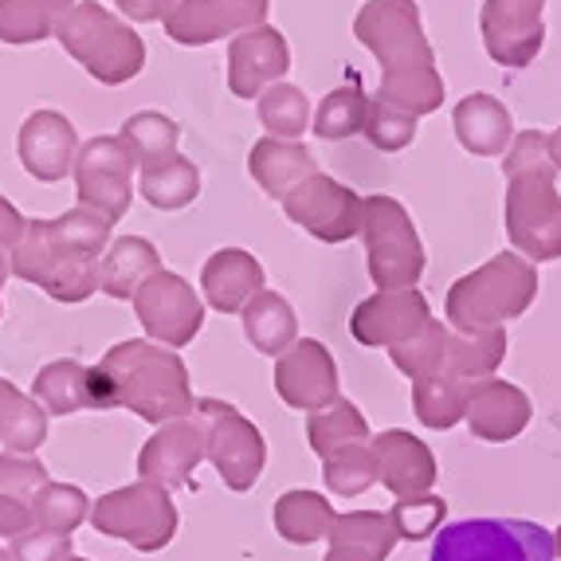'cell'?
Returning a JSON list of instances; mask_svg holds the SVG:
<instances>
[{
	"mask_svg": "<svg viewBox=\"0 0 561 561\" xmlns=\"http://www.w3.org/2000/svg\"><path fill=\"white\" fill-rule=\"evenodd\" d=\"M114 240V220L94 208H67L51 220H28L9 252L12 275L56 302H87L94 295V263Z\"/></svg>",
	"mask_w": 561,
	"mask_h": 561,
	"instance_id": "obj_1",
	"label": "cell"
},
{
	"mask_svg": "<svg viewBox=\"0 0 561 561\" xmlns=\"http://www.w3.org/2000/svg\"><path fill=\"white\" fill-rule=\"evenodd\" d=\"M99 412L126 409L146 424H165L197 409L188 365L178 350L158 346L150 337H126L91 365Z\"/></svg>",
	"mask_w": 561,
	"mask_h": 561,
	"instance_id": "obj_2",
	"label": "cell"
},
{
	"mask_svg": "<svg viewBox=\"0 0 561 561\" xmlns=\"http://www.w3.org/2000/svg\"><path fill=\"white\" fill-rule=\"evenodd\" d=\"M534 299H538V267L518 252H499L495 260L451 283L444 314L459 334H483L523 319Z\"/></svg>",
	"mask_w": 561,
	"mask_h": 561,
	"instance_id": "obj_3",
	"label": "cell"
},
{
	"mask_svg": "<svg viewBox=\"0 0 561 561\" xmlns=\"http://www.w3.org/2000/svg\"><path fill=\"white\" fill-rule=\"evenodd\" d=\"M59 47L83 67L94 83L122 87L141 76L146 67V39L99 0H76L56 24Z\"/></svg>",
	"mask_w": 561,
	"mask_h": 561,
	"instance_id": "obj_4",
	"label": "cell"
},
{
	"mask_svg": "<svg viewBox=\"0 0 561 561\" xmlns=\"http://www.w3.org/2000/svg\"><path fill=\"white\" fill-rule=\"evenodd\" d=\"M87 523L103 538L126 542L138 553H161L173 538H178V506L165 486L138 479V483L114 486L106 495L91 503V518Z\"/></svg>",
	"mask_w": 561,
	"mask_h": 561,
	"instance_id": "obj_5",
	"label": "cell"
},
{
	"mask_svg": "<svg viewBox=\"0 0 561 561\" xmlns=\"http://www.w3.org/2000/svg\"><path fill=\"white\" fill-rule=\"evenodd\" d=\"M362 240L369 279L377 290L416 287L424 275V243L412 225L409 208L389 193L362 197Z\"/></svg>",
	"mask_w": 561,
	"mask_h": 561,
	"instance_id": "obj_6",
	"label": "cell"
},
{
	"mask_svg": "<svg viewBox=\"0 0 561 561\" xmlns=\"http://www.w3.org/2000/svg\"><path fill=\"white\" fill-rule=\"evenodd\" d=\"M553 534L530 518H459L444 523L428 561H553Z\"/></svg>",
	"mask_w": 561,
	"mask_h": 561,
	"instance_id": "obj_7",
	"label": "cell"
},
{
	"mask_svg": "<svg viewBox=\"0 0 561 561\" xmlns=\"http://www.w3.org/2000/svg\"><path fill=\"white\" fill-rule=\"evenodd\" d=\"M506 240L523 260H561V193L558 173H515L506 178L503 201Z\"/></svg>",
	"mask_w": 561,
	"mask_h": 561,
	"instance_id": "obj_8",
	"label": "cell"
},
{
	"mask_svg": "<svg viewBox=\"0 0 561 561\" xmlns=\"http://www.w3.org/2000/svg\"><path fill=\"white\" fill-rule=\"evenodd\" d=\"M197 416L205 421V459L225 479L228 491L243 495L260 483L267 468V440L236 404L197 397Z\"/></svg>",
	"mask_w": 561,
	"mask_h": 561,
	"instance_id": "obj_9",
	"label": "cell"
},
{
	"mask_svg": "<svg viewBox=\"0 0 561 561\" xmlns=\"http://www.w3.org/2000/svg\"><path fill=\"white\" fill-rule=\"evenodd\" d=\"M354 36L377 56L381 71L436 67L416 0H365L354 16Z\"/></svg>",
	"mask_w": 561,
	"mask_h": 561,
	"instance_id": "obj_10",
	"label": "cell"
},
{
	"mask_svg": "<svg viewBox=\"0 0 561 561\" xmlns=\"http://www.w3.org/2000/svg\"><path fill=\"white\" fill-rule=\"evenodd\" d=\"M71 181H76L79 205L94 208L118 225L122 216L130 213L134 188H138V161L118 134H99L79 146Z\"/></svg>",
	"mask_w": 561,
	"mask_h": 561,
	"instance_id": "obj_11",
	"label": "cell"
},
{
	"mask_svg": "<svg viewBox=\"0 0 561 561\" xmlns=\"http://www.w3.org/2000/svg\"><path fill=\"white\" fill-rule=\"evenodd\" d=\"M130 302L146 337L158 346L181 350L205 327V299L193 290V283L181 279L178 272H165V267H158L150 279L141 283Z\"/></svg>",
	"mask_w": 561,
	"mask_h": 561,
	"instance_id": "obj_12",
	"label": "cell"
},
{
	"mask_svg": "<svg viewBox=\"0 0 561 561\" xmlns=\"http://www.w3.org/2000/svg\"><path fill=\"white\" fill-rule=\"evenodd\" d=\"M287 220L310 232L322 243H350L362 236V197L342 181L327 178V173H310L295 193L279 201Z\"/></svg>",
	"mask_w": 561,
	"mask_h": 561,
	"instance_id": "obj_13",
	"label": "cell"
},
{
	"mask_svg": "<svg viewBox=\"0 0 561 561\" xmlns=\"http://www.w3.org/2000/svg\"><path fill=\"white\" fill-rule=\"evenodd\" d=\"M479 36L499 67H526L546 44V0H483Z\"/></svg>",
	"mask_w": 561,
	"mask_h": 561,
	"instance_id": "obj_14",
	"label": "cell"
},
{
	"mask_svg": "<svg viewBox=\"0 0 561 561\" xmlns=\"http://www.w3.org/2000/svg\"><path fill=\"white\" fill-rule=\"evenodd\" d=\"M267 12H272V0H178L161 20V28L181 47H205L225 36H240L255 24H267Z\"/></svg>",
	"mask_w": 561,
	"mask_h": 561,
	"instance_id": "obj_15",
	"label": "cell"
},
{
	"mask_svg": "<svg viewBox=\"0 0 561 561\" xmlns=\"http://www.w3.org/2000/svg\"><path fill=\"white\" fill-rule=\"evenodd\" d=\"M205 463V421L197 416V409L178 421L158 424L150 440L138 451V479L178 491V486L193 483V471Z\"/></svg>",
	"mask_w": 561,
	"mask_h": 561,
	"instance_id": "obj_16",
	"label": "cell"
},
{
	"mask_svg": "<svg viewBox=\"0 0 561 561\" xmlns=\"http://www.w3.org/2000/svg\"><path fill=\"white\" fill-rule=\"evenodd\" d=\"M275 393L299 412H319L337 397V365L334 354L319 337H299L287 354L275 357Z\"/></svg>",
	"mask_w": 561,
	"mask_h": 561,
	"instance_id": "obj_17",
	"label": "cell"
},
{
	"mask_svg": "<svg viewBox=\"0 0 561 561\" xmlns=\"http://www.w3.org/2000/svg\"><path fill=\"white\" fill-rule=\"evenodd\" d=\"M290 71V44L272 24H255L228 44V91L255 103L263 91Z\"/></svg>",
	"mask_w": 561,
	"mask_h": 561,
	"instance_id": "obj_18",
	"label": "cell"
},
{
	"mask_svg": "<svg viewBox=\"0 0 561 561\" xmlns=\"http://www.w3.org/2000/svg\"><path fill=\"white\" fill-rule=\"evenodd\" d=\"M428 319V299L416 287L377 290V295L357 302V310L350 314V334L369 350H393L404 337L416 334Z\"/></svg>",
	"mask_w": 561,
	"mask_h": 561,
	"instance_id": "obj_19",
	"label": "cell"
},
{
	"mask_svg": "<svg viewBox=\"0 0 561 561\" xmlns=\"http://www.w3.org/2000/svg\"><path fill=\"white\" fill-rule=\"evenodd\" d=\"M79 146L83 141H79L76 122L59 111H32L28 118L20 122V134H16L20 165H24L28 178L44 181V185H56V181H64L71 173Z\"/></svg>",
	"mask_w": 561,
	"mask_h": 561,
	"instance_id": "obj_20",
	"label": "cell"
},
{
	"mask_svg": "<svg viewBox=\"0 0 561 561\" xmlns=\"http://www.w3.org/2000/svg\"><path fill=\"white\" fill-rule=\"evenodd\" d=\"M369 451L377 463V483L393 499L428 495L436 486V456L432 448L404 428H389L381 436H369Z\"/></svg>",
	"mask_w": 561,
	"mask_h": 561,
	"instance_id": "obj_21",
	"label": "cell"
},
{
	"mask_svg": "<svg viewBox=\"0 0 561 561\" xmlns=\"http://www.w3.org/2000/svg\"><path fill=\"white\" fill-rule=\"evenodd\" d=\"M530 397L518 385L506 381V377L476 381V389L468 393V404H463V424L471 428V436H479L486 444L518 440L526 424H530Z\"/></svg>",
	"mask_w": 561,
	"mask_h": 561,
	"instance_id": "obj_22",
	"label": "cell"
},
{
	"mask_svg": "<svg viewBox=\"0 0 561 561\" xmlns=\"http://www.w3.org/2000/svg\"><path fill=\"white\" fill-rule=\"evenodd\" d=\"M255 290H263V263L243 248H220L201 267V295L220 314H240Z\"/></svg>",
	"mask_w": 561,
	"mask_h": 561,
	"instance_id": "obj_23",
	"label": "cell"
},
{
	"mask_svg": "<svg viewBox=\"0 0 561 561\" xmlns=\"http://www.w3.org/2000/svg\"><path fill=\"white\" fill-rule=\"evenodd\" d=\"M451 126H456L459 146L468 153H476V158H503L511 138H515V118H511V111L486 91L459 99L456 111H451Z\"/></svg>",
	"mask_w": 561,
	"mask_h": 561,
	"instance_id": "obj_24",
	"label": "cell"
},
{
	"mask_svg": "<svg viewBox=\"0 0 561 561\" xmlns=\"http://www.w3.org/2000/svg\"><path fill=\"white\" fill-rule=\"evenodd\" d=\"M161 267V252L146 236H118L106 243V252L94 263V290H103L106 299L130 302L134 290L150 279Z\"/></svg>",
	"mask_w": 561,
	"mask_h": 561,
	"instance_id": "obj_25",
	"label": "cell"
},
{
	"mask_svg": "<svg viewBox=\"0 0 561 561\" xmlns=\"http://www.w3.org/2000/svg\"><path fill=\"white\" fill-rule=\"evenodd\" d=\"M471 389H476V381L459 374L456 365H451L448 350H444L440 365H436L432 374H424L421 381H412V409H416V421L432 432L456 428V424L463 421V404H468Z\"/></svg>",
	"mask_w": 561,
	"mask_h": 561,
	"instance_id": "obj_26",
	"label": "cell"
},
{
	"mask_svg": "<svg viewBox=\"0 0 561 561\" xmlns=\"http://www.w3.org/2000/svg\"><path fill=\"white\" fill-rule=\"evenodd\" d=\"M248 173L255 178V185L267 193V197L283 201L287 193L302 185L310 173H319L310 150L302 141H287V138H260L248 153Z\"/></svg>",
	"mask_w": 561,
	"mask_h": 561,
	"instance_id": "obj_27",
	"label": "cell"
},
{
	"mask_svg": "<svg viewBox=\"0 0 561 561\" xmlns=\"http://www.w3.org/2000/svg\"><path fill=\"white\" fill-rule=\"evenodd\" d=\"M47 468L39 456L0 451V538H16L32 526V503L47 483Z\"/></svg>",
	"mask_w": 561,
	"mask_h": 561,
	"instance_id": "obj_28",
	"label": "cell"
},
{
	"mask_svg": "<svg viewBox=\"0 0 561 561\" xmlns=\"http://www.w3.org/2000/svg\"><path fill=\"white\" fill-rule=\"evenodd\" d=\"M32 397L47 416H76V412H99L91 365L76 357H56L32 381Z\"/></svg>",
	"mask_w": 561,
	"mask_h": 561,
	"instance_id": "obj_29",
	"label": "cell"
},
{
	"mask_svg": "<svg viewBox=\"0 0 561 561\" xmlns=\"http://www.w3.org/2000/svg\"><path fill=\"white\" fill-rule=\"evenodd\" d=\"M240 322L243 337L255 346V354L279 357L299 342V314H295V307L283 299L279 290H255L252 299L243 302Z\"/></svg>",
	"mask_w": 561,
	"mask_h": 561,
	"instance_id": "obj_30",
	"label": "cell"
},
{
	"mask_svg": "<svg viewBox=\"0 0 561 561\" xmlns=\"http://www.w3.org/2000/svg\"><path fill=\"white\" fill-rule=\"evenodd\" d=\"M275 534L290 546H314L327 542L330 526H334L337 511L327 495L299 486V491H287V495L275 499Z\"/></svg>",
	"mask_w": 561,
	"mask_h": 561,
	"instance_id": "obj_31",
	"label": "cell"
},
{
	"mask_svg": "<svg viewBox=\"0 0 561 561\" xmlns=\"http://www.w3.org/2000/svg\"><path fill=\"white\" fill-rule=\"evenodd\" d=\"M47 421L51 416L39 409L36 397L0 377V451L36 456L47 444Z\"/></svg>",
	"mask_w": 561,
	"mask_h": 561,
	"instance_id": "obj_32",
	"label": "cell"
},
{
	"mask_svg": "<svg viewBox=\"0 0 561 561\" xmlns=\"http://www.w3.org/2000/svg\"><path fill=\"white\" fill-rule=\"evenodd\" d=\"M138 193L161 213H178L201 197V169L181 153H173L169 161L138 169Z\"/></svg>",
	"mask_w": 561,
	"mask_h": 561,
	"instance_id": "obj_33",
	"label": "cell"
},
{
	"mask_svg": "<svg viewBox=\"0 0 561 561\" xmlns=\"http://www.w3.org/2000/svg\"><path fill=\"white\" fill-rule=\"evenodd\" d=\"M377 99L397 111L424 118V114L444 106V76L440 67H404V71H381V91Z\"/></svg>",
	"mask_w": 561,
	"mask_h": 561,
	"instance_id": "obj_34",
	"label": "cell"
},
{
	"mask_svg": "<svg viewBox=\"0 0 561 561\" xmlns=\"http://www.w3.org/2000/svg\"><path fill=\"white\" fill-rule=\"evenodd\" d=\"M369 440V421L354 401L337 397L334 404L319 412H307V444L319 459H327L330 451L350 448V444Z\"/></svg>",
	"mask_w": 561,
	"mask_h": 561,
	"instance_id": "obj_35",
	"label": "cell"
},
{
	"mask_svg": "<svg viewBox=\"0 0 561 561\" xmlns=\"http://www.w3.org/2000/svg\"><path fill=\"white\" fill-rule=\"evenodd\" d=\"M118 138L126 141V150L134 153L138 169H146V165H158V161H169L178 153L181 126L161 111H138L122 122Z\"/></svg>",
	"mask_w": 561,
	"mask_h": 561,
	"instance_id": "obj_36",
	"label": "cell"
},
{
	"mask_svg": "<svg viewBox=\"0 0 561 561\" xmlns=\"http://www.w3.org/2000/svg\"><path fill=\"white\" fill-rule=\"evenodd\" d=\"M255 111H260L263 130L272 134V138H287V141H299L302 134L310 130V114H314L310 111L307 91L287 83V79L267 87V91L255 99Z\"/></svg>",
	"mask_w": 561,
	"mask_h": 561,
	"instance_id": "obj_37",
	"label": "cell"
},
{
	"mask_svg": "<svg viewBox=\"0 0 561 561\" xmlns=\"http://www.w3.org/2000/svg\"><path fill=\"white\" fill-rule=\"evenodd\" d=\"M327 542L330 546H357V550L374 553L377 561H385L397 550L401 538H397L389 511H346V515L334 518Z\"/></svg>",
	"mask_w": 561,
	"mask_h": 561,
	"instance_id": "obj_38",
	"label": "cell"
},
{
	"mask_svg": "<svg viewBox=\"0 0 561 561\" xmlns=\"http://www.w3.org/2000/svg\"><path fill=\"white\" fill-rule=\"evenodd\" d=\"M87 518H91V499H87L83 486L47 479L36 491L32 526H44V530H56V534H76Z\"/></svg>",
	"mask_w": 561,
	"mask_h": 561,
	"instance_id": "obj_39",
	"label": "cell"
},
{
	"mask_svg": "<svg viewBox=\"0 0 561 561\" xmlns=\"http://www.w3.org/2000/svg\"><path fill=\"white\" fill-rule=\"evenodd\" d=\"M59 12L47 0H0V44L32 47L56 36Z\"/></svg>",
	"mask_w": 561,
	"mask_h": 561,
	"instance_id": "obj_40",
	"label": "cell"
},
{
	"mask_svg": "<svg viewBox=\"0 0 561 561\" xmlns=\"http://www.w3.org/2000/svg\"><path fill=\"white\" fill-rule=\"evenodd\" d=\"M365 114H369V99L362 94V87H337L319 103V111L310 114V130L322 141H342L362 134Z\"/></svg>",
	"mask_w": 561,
	"mask_h": 561,
	"instance_id": "obj_41",
	"label": "cell"
},
{
	"mask_svg": "<svg viewBox=\"0 0 561 561\" xmlns=\"http://www.w3.org/2000/svg\"><path fill=\"white\" fill-rule=\"evenodd\" d=\"M322 463H327V468H322L327 491L337 499H357L377 483V463H374V451H369V440L330 451Z\"/></svg>",
	"mask_w": 561,
	"mask_h": 561,
	"instance_id": "obj_42",
	"label": "cell"
},
{
	"mask_svg": "<svg viewBox=\"0 0 561 561\" xmlns=\"http://www.w3.org/2000/svg\"><path fill=\"white\" fill-rule=\"evenodd\" d=\"M448 337H451V327L440 319H428L421 330L412 337H404L401 346L389 350V357H393V365L401 369L409 381H421L424 374H432L436 365H440L444 350H448Z\"/></svg>",
	"mask_w": 561,
	"mask_h": 561,
	"instance_id": "obj_43",
	"label": "cell"
},
{
	"mask_svg": "<svg viewBox=\"0 0 561 561\" xmlns=\"http://www.w3.org/2000/svg\"><path fill=\"white\" fill-rule=\"evenodd\" d=\"M393 530L401 542H424L432 534H440L444 518H448V503L440 495H412V499H397L393 511Z\"/></svg>",
	"mask_w": 561,
	"mask_h": 561,
	"instance_id": "obj_44",
	"label": "cell"
},
{
	"mask_svg": "<svg viewBox=\"0 0 561 561\" xmlns=\"http://www.w3.org/2000/svg\"><path fill=\"white\" fill-rule=\"evenodd\" d=\"M362 134L369 138V146L381 153H401L416 141V118L397 106L381 103V99H369V114H365Z\"/></svg>",
	"mask_w": 561,
	"mask_h": 561,
	"instance_id": "obj_45",
	"label": "cell"
},
{
	"mask_svg": "<svg viewBox=\"0 0 561 561\" xmlns=\"http://www.w3.org/2000/svg\"><path fill=\"white\" fill-rule=\"evenodd\" d=\"M515 173H558L550 161V134L523 130L511 138L503 158V178H515Z\"/></svg>",
	"mask_w": 561,
	"mask_h": 561,
	"instance_id": "obj_46",
	"label": "cell"
},
{
	"mask_svg": "<svg viewBox=\"0 0 561 561\" xmlns=\"http://www.w3.org/2000/svg\"><path fill=\"white\" fill-rule=\"evenodd\" d=\"M9 558L12 561H67L76 553L71 546V534H56V530H44V526H28L24 534L9 538Z\"/></svg>",
	"mask_w": 561,
	"mask_h": 561,
	"instance_id": "obj_47",
	"label": "cell"
},
{
	"mask_svg": "<svg viewBox=\"0 0 561 561\" xmlns=\"http://www.w3.org/2000/svg\"><path fill=\"white\" fill-rule=\"evenodd\" d=\"M114 4H118V16L130 24H161L178 0H114Z\"/></svg>",
	"mask_w": 561,
	"mask_h": 561,
	"instance_id": "obj_48",
	"label": "cell"
},
{
	"mask_svg": "<svg viewBox=\"0 0 561 561\" xmlns=\"http://www.w3.org/2000/svg\"><path fill=\"white\" fill-rule=\"evenodd\" d=\"M24 228H28V216L20 213L9 197H0V248H4V252H12V248H16V240L24 236Z\"/></svg>",
	"mask_w": 561,
	"mask_h": 561,
	"instance_id": "obj_49",
	"label": "cell"
},
{
	"mask_svg": "<svg viewBox=\"0 0 561 561\" xmlns=\"http://www.w3.org/2000/svg\"><path fill=\"white\" fill-rule=\"evenodd\" d=\"M322 561H377V558H374V553L357 550V546H330Z\"/></svg>",
	"mask_w": 561,
	"mask_h": 561,
	"instance_id": "obj_50",
	"label": "cell"
},
{
	"mask_svg": "<svg viewBox=\"0 0 561 561\" xmlns=\"http://www.w3.org/2000/svg\"><path fill=\"white\" fill-rule=\"evenodd\" d=\"M12 275V263H9V252L0 248V319H4V283H9Z\"/></svg>",
	"mask_w": 561,
	"mask_h": 561,
	"instance_id": "obj_51",
	"label": "cell"
},
{
	"mask_svg": "<svg viewBox=\"0 0 561 561\" xmlns=\"http://www.w3.org/2000/svg\"><path fill=\"white\" fill-rule=\"evenodd\" d=\"M550 161H553V169L561 173V126H558V130H550Z\"/></svg>",
	"mask_w": 561,
	"mask_h": 561,
	"instance_id": "obj_52",
	"label": "cell"
},
{
	"mask_svg": "<svg viewBox=\"0 0 561 561\" xmlns=\"http://www.w3.org/2000/svg\"><path fill=\"white\" fill-rule=\"evenodd\" d=\"M47 4H51V9L59 12V20H64V12L71 9V4H76V0H47Z\"/></svg>",
	"mask_w": 561,
	"mask_h": 561,
	"instance_id": "obj_53",
	"label": "cell"
},
{
	"mask_svg": "<svg viewBox=\"0 0 561 561\" xmlns=\"http://www.w3.org/2000/svg\"><path fill=\"white\" fill-rule=\"evenodd\" d=\"M553 550H558V558H561V526L553 530Z\"/></svg>",
	"mask_w": 561,
	"mask_h": 561,
	"instance_id": "obj_54",
	"label": "cell"
},
{
	"mask_svg": "<svg viewBox=\"0 0 561 561\" xmlns=\"http://www.w3.org/2000/svg\"><path fill=\"white\" fill-rule=\"evenodd\" d=\"M0 561H12V558H9V550H4V546H0Z\"/></svg>",
	"mask_w": 561,
	"mask_h": 561,
	"instance_id": "obj_55",
	"label": "cell"
},
{
	"mask_svg": "<svg viewBox=\"0 0 561 561\" xmlns=\"http://www.w3.org/2000/svg\"><path fill=\"white\" fill-rule=\"evenodd\" d=\"M67 561H91V558H79V553H71V558H67Z\"/></svg>",
	"mask_w": 561,
	"mask_h": 561,
	"instance_id": "obj_56",
	"label": "cell"
}]
</instances>
